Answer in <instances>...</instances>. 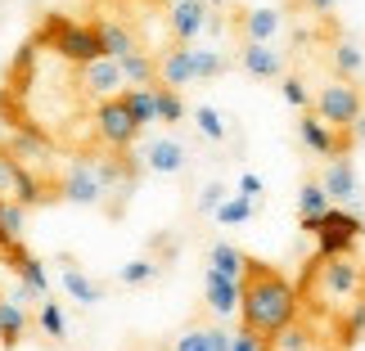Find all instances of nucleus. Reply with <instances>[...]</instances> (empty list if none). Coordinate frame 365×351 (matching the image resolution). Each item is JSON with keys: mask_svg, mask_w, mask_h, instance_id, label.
<instances>
[{"mask_svg": "<svg viewBox=\"0 0 365 351\" xmlns=\"http://www.w3.org/2000/svg\"><path fill=\"white\" fill-rule=\"evenodd\" d=\"M240 288H244V298H240V325L266 333V338H275L279 329H289L293 320H298V311H302L298 288H293L275 266H266L257 257H248Z\"/></svg>", "mask_w": 365, "mask_h": 351, "instance_id": "1", "label": "nucleus"}, {"mask_svg": "<svg viewBox=\"0 0 365 351\" xmlns=\"http://www.w3.org/2000/svg\"><path fill=\"white\" fill-rule=\"evenodd\" d=\"M298 226H302V234L316 239V257H343L365 234V221L343 203H334L329 212H320V216H298Z\"/></svg>", "mask_w": 365, "mask_h": 351, "instance_id": "2", "label": "nucleus"}, {"mask_svg": "<svg viewBox=\"0 0 365 351\" xmlns=\"http://www.w3.org/2000/svg\"><path fill=\"white\" fill-rule=\"evenodd\" d=\"M41 41H46L59 59H68L73 68H81V63H91V59L104 54L95 23H77V19H63V14H50V19L41 23Z\"/></svg>", "mask_w": 365, "mask_h": 351, "instance_id": "3", "label": "nucleus"}, {"mask_svg": "<svg viewBox=\"0 0 365 351\" xmlns=\"http://www.w3.org/2000/svg\"><path fill=\"white\" fill-rule=\"evenodd\" d=\"M307 279H316V288L334 302L361 298V288H365V271L352 252H343V257H312L307 261Z\"/></svg>", "mask_w": 365, "mask_h": 351, "instance_id": "4", "label": "nucleus"}, {"mask_svg": "<svg viewBox=\"0 0 365 351\" xmlns=\"http://www.w3.org/2000/svg\"><path fill=\"white\" fill-rule=\"evenodd\" d=\"M140 126L131 117V108L122 104V95H113V100H100L95 104V135H100V145L108 153H126V149H135V140H140Z\"/></svg>", "mask_w": 365, "mask_h": 351, "instance_id": "5", "label": "nucleus"}, {"mask_svg": "<svg viewBox=\"0 0 365 351\" xmlns=\"http://www.w3.org/2000/svg\"><path fill=\"white\" fill-rule=\"evenodd\" d=\"M316 113L325 117L329 126H339V131H352V122L365 113V95H361L356 81L334 77L329 86H320V90H316Z\"/></svg>", "mask_w": 365, "mask_h": 351, "instance_id": "6", "label": "nucleus"}, {"mask_svg": "<svg viewBox=\"0 0 365 351\" xmlns=\"http://www.w3.org/2000/svg\"><path fill=\"white\" fill-rule=\"evenodd\" d=\"M104 194H108V185L100 180V172H95V162H91V158H77V162L59 176V199H63V203L100 207V203H104Z\"/></svg>", "mask_w": 365, "mask_h": 351, "instance_id": "7", "label": "nucleus"}, {"mask_svg": "<svg viewBox=\"0 0 365 351\" xmlns=\"http://www.w3.org/2000/svg\"><path fill=\"white\" fill-rule=\"evenodd\" d=\"M298 140H302V149L316 153V158H339V153L352 149V135L339 131V126H329L320 113H307V108L298 117Z\"/></svg>", "mask_w": 365, "mask_h": 351, "instance_id": "8", "label": "nucleus"}, {"mask_svg": "<svg viewBox=\"0 0 365 351\" xmlns=\"http://www.w3.org/2000/svg\"><path fill=\"white\" fill-rule=\"evenodd\" d=\"M77 90L91 95V100H113V95L126 90V77H122V63L108 59V54H100V59L81 63L77 68Z\"/></svg>", "mask_w": 365, "mask_h": 351, "instance_id": "9", "label": "nucleus"}, {"mask_svg": "<svg viewBox=\"0 0 365 351\" xmlns=\"http://www.w3.org/2000/svg\"><path fill=\"white\" fill-rule=\"evenodd\" d=\"M135 158H140V172H149V176H180L190 167V149L180 145L176 135H158V140H149Z\"/></svg>", "mask_w": 365, "mask_h": 351, "instance_id": "10", "label": "nucleus"}, {"mask_svg": "<svg viewBox=\"0 0 365 351\" xmlns=\"http://www.w3.org/2000/svg\"><path fill=\"white\" fill-rule=\"evenodd\" d=\"M217 5H207V0H176L172 14H167V32H172V41H180V46H194L203 32H207V14H212Z\"/></svg>", "mask_w": 365, "mask_h": 351, "instance_id": "11", "label": "nucleus"}, {"mask_svg": "<svg viewBox=\"0 0 365 351\" xmlns=\"http://www.w3.org/2000/svg\"><path fill=\"white\" fill-rule=\"evenodd\" d=\"M320 185H325V194L334 203H356L361 199V176H356V162L347 158V153H339V158L325 162V172H320Z\"/></svg>", "mask_w": 365, "mask_h": 351, "instance_id": "12", "label": "nucleus"}, {"mask_svg": "<svg viewBox=\"0 0 365 351\" xmlns=\"http://www.w3.org/2000/svg\"><path fill=\"white\" fill-rule=\"evenodd\" d=\"M203 298H207V311H212L217 320H235L240 315L244 288H240V279H226V275H217L212 266H207L203 271Z\"/></svg>", "mask_w": 365, "mask_h": 351, "instance_id": "13", "label": "nucleus"}, {"mask_svg": "<svg viewBox=\"0 0 365 351\" xmlns=\"http://www.w3.org/2000/svg\"><path fill=\"white\" fill-rule=\"evenodd\" d=\"M240 68L257 81H279L284 77V54H279L271 41H244L240 46Z\"/></svg>", "mask_w": 365, "mask_h": 351, "instance_id": "14", "label": "nucleus"}, {"mask_svg": "<svg viewBox=\"0 0 365 351\" xmlns=\"http://www.w3.org/2000/svg\"><path fill=\"white\" fill-rule=\"evenodd\" d=\"M5 261L14 266V275H19L23 288H32L36 298H50V271H46V261H41V257H32L23 243H14V248L5 252Z\"/></svg>", "mask_w": 365, "mask_h": 351, "instance_id": "15", "label": "nucleus"}, {"mask_svg": "<svg viewBox=\"0 0 365 351\" xmlns=\"http://www.w3.org/2000/svg\"><path fill=\"white\" fill-rule=\"evenodd\" d=\"M194 81V46H176L172 50H163L158 54V86H176V90H185Z\"/></svg>", "mask_w": 365, "mask_h": 351, "instance_id": "16", "label": "nucleus"}, {"mask_svg": "<svg viewBox=\"0 0 365 351\" xmlns=\"http://www.w3.org/2000/svg\"><path fill=\"white\" fill-rule=\"evenodd\" d=\"M279 32H284V14L271 9V5H257V9L240 14V36L244 41H275Z\"/></svg>", "mask_w": 365, "mask_h": 351, "instance_id": "17", "label": "nucleus"}, {"mask_svg": "<svg viewBox=\"0 0 365 351\" xmlns=\"http://www.w3.org/2000/svg\"><path fill=\"white\" fill-rule=\"evenodd\" d=\"M59 279H63V288H68V298H73L77 306H100L104 302V288L95 284V279L81 271L77 261H68L63 257V266H59Z\"/></svg>", "mask_w": 365, "mask_h": 351, "instance_id": "18", "label": "nucleus"}, {"mask_svg": "<svg viewBox=\"0 0 365 351\" xmlns=\"http://www.w3.org/2000/svg\"><path fill=\"white\" fill-rule=\"evenodd\" d=\"M23 338H27V302L0 298V347L14 351Z\"/></svg>", "mask_w": 365, "mask_h": 351, "instance_id": "19", "label": "nucleus"}, {"mask_svg": "<svg viewBox=\"0 0 365 351\" xmlns=\"http://www.w3.org/2000/svg\"><path fill=\"white\" fill-rule=\"evenodd\" d=\"M95 32H100V46H104L108 59H122V54L140 50L135 32H131V27H122V23H113V19H100V23H95Z\"/></svg>", "mask_w": 365, "mask_h": 351, "instance_id": "20", "label": "nucleus"}, {"mask_svg": "<svg viewBox=\"0 0 365 351\" xmlns=\"http://www.w3.org/2000/svg\"><path fill=\"white\" fill-rule=\"evenodd\" d=\"M23 226H27V207L19 199H0V252L23 243Z\"/></svg>", "mask_w": 365, "mask_h": 351, "instance_id": "21", "label": "nucleus"}, {"mask_svg": "<svg viewBox=\"0 0 365 351\" xmlns=\"http://www.w3.org/2000/svg\"><path fill=\"white\" fill-rule=\"evenodd\" d=\"M122 77H126V86H158V59L145 50H131V54H122Z\"/></svg>", "mask_w": 365, "mask_h": 351, "instance_id": "22", "label": "nucleus"}, {"mask_svg": "<svg viewBox=\"0 0 365 351\" xmlns=\"http://www.w3.org/2000/svg\"><path fill=\"white\" fill-rule=\"evenodd\" d=\"M207 266H212L217 275H226V279H244V266H248V257L235 243H226V239H221V243H212L207 248Z\"/></svg>", "mask_w": 365, "mask_h": 351, "instance_id": "23", "label": "nucleus"}, {"mask_svg": "<svg viewBox=\"0 0 365 351\" xmlns=\"http://www.w3.org/2000/svg\"><path fill=\"white\" fill-rule=\"evenodd\" d=\"M122 104L131 108V117H135L140 126L158 122V90H153V86H126V90H122Z\"/></svg>", "mask_w": 365, "mask_h": 351, "instance_id": "24", "label": "nucleus"}, {"mask_svg": "<svg viewBox=\"0 0 365 351\" xmlns=\"http://www.w3.org/2000/svg\"><path fill=\"white\" fill-rule=\"evenodd\" d=\"M329 63H334V73L347 77V81H356L361 77V68H365V54L356 41H334V50H329Z\"/></svg>", "mask_w": 365, "mask_h": 351, "instance_id": "25", "label": "nucleus"}, {"mask_svg": "<svg viewBox=\"0 0 365 351\" xmlns=\"http://www.w3.org/2000/svg\"><path fill=\"white\" fill-rule=\"evenodd\" d=\"M217 226H244V221L257 216V199H248V194H226V203L217 207Z\"/></svg>", "mask_w": 365, "mask_h": 351, "instance_id": "26", "label": "nucleus"}, {"mask_svg": "<svg viewBox=\"0 0 365 351\" xmlns=\"http://www.w3.org/2000/svg\"><path fill=\"white\" fill-rule=\"evenodd\" d=\"M158 90V122L163 126H180L190 117V108H185V95H180L176 86H153Z\"/></svg>", "mask_w": 365, "mask_h": 351, "instance_id": "27", "label": "nucleus"}, {"mask_svg": "<svg viewBox=\"0 0 365 351\" xmlns=\"http://www.w3.org/2000/svg\"><path fill=\"white\" fill-rule=\"evenodd\" d=\"M158 271H163V266L153 261V257H135V261H126L122 271H118V279H122V288H145V284L158 279Z\"/></svg>", "mask_w": 365, "mask_h": 351, "instance_id": "28", "label": "nucleus"}, {"mask_svg": "<svg viewBox=\"0 0 365 351\" xmlns=\"http://www.w3.org/2000/svg\"><path fill=\"white\" fill-rule=\"evenodd\" d=\"M334 199L325 194V185L320 180H302V189H298V216H320V212H329Z\"/></svg>", "mask_w": 365, "mask_h": 351, "instance_id": "29", "label": "nucleus"}, {"mask_svg": "<svg viewBox=\"0 0 365 351\" xmlns=\"http://www.w3.org/2000/svg\"><path fill=\"white\" fill-rule=\"evenodd\" d=\"M226 73V54L212 46H194V81H217Z\"/></svg>", "mask_w": 365, "mask_h": 351, "instance_id": "30", "label": "nucleus"}, {"mask_svg": "<svg viewBox=\"0 0 365 351\" xmlns=\"http://www.w3.org/2000/svg\"><path fill=\"white\" fill-rule=\"evenodd\" d=\"M36 325H41V333H46V338H54V342L68 338V320H63V311H59V302H54V298H46V302L36 306Z\"/></svg>", "mask_w": 365, "mask_h": 351, "instance_id": "31", "label": "nucleus"}, {"mask_svg": "<svg viewBox=\"0 0 365 351\" xmlns=\"http://www.w3.org/2000/svg\"><path fill=\"white\" fill-rule=\"evenodd\" d=\"M194 131L203 140H212V145H221V140H226V117H221L212 104H199L194 108Z\"/></svg>", "mask_w": 365, "mask_h": 351, "instance_id": "32", "label": "nucleus"}, {"mask_svg": "<svg viewBox=\"0 0 365 351\" xmlns=\"http://www.w3.org/2000/svg\"><path fill=\"white\" fill-rule=\"evenodd\" d=\"M339 338H343V347H356V342L365 338V293H361V298H352V311L343 315Z\"/></svg>", "mask_w": 365, "mask_h": 351, "instance_id": "33", "label": "nucleus"}, {"mask_svg": "<svg viewBox=\"0 0 365 351\" xmlns=\"http://www.w3.org/2000/svg\"><path fill=\"white\" fill-rule=\"evenodd\" d=\"M172 351H212V333H207V325H190L172 338Z\"/></svg>", "mask_w": 365, "mask_h": 351, "instance_id": "34", "label": "nucleus"}, {"mask_svg": "<svg viewBox=\"0 0 365 351\" xmlns=\"http://www.w3.org/2000/svg\"><path fill=\"white\" fill-rule=\"evenodd\" d=\"M271 351H312V333L298 329V320H293L289 329H279L271 338Z\"/></svg>", "mask_w": 365, "mask_h": 351, "instance_id": "35", "label": "nucleus"}, {"mask_svg": "<svg viewBox=\"0 0 365 351\" xmlns=\"http://www.w3.org/2000/svg\"><path fill=\"white\" fill-rule=\"evenodd\" d=\"M279 95H284V104L289 108H312V90L302 86V77H279Z\"/></svg>", "mask_w": 365, "mask_h": 351, "instance_id": "36", "label": "nucleus"}, {"mask_svg": "<svg viewBox=\"0 0 365 351\" xmlns=\"http://www.w3.org/2000/svg\"><path fill=\"white\" fill-rule=\"evenodd\" d=\"M230 351H271V338L257 333V329H248V325H240L235 338H230Z\"/></svg>", "mask_w": 365, "mask_h": 351, "instance_id": "37", "label": "nucleus"}, {"mask_svg": "<svg viewBox=\"0 0 365 351\" xmlns=\"http://www.w3.org/2000/svg\"><path fill=\"white\" fill-rule=\"evenodd\" d=\"M226 194H230V189L221 185V180H212V185H203V194H199V212H203V216H212L217 207L226 203Z\"/></svg>", "mask_w": 365, "mask_h": 351, "instance_id": "38", "label": "nucleus"}, {"mask_svg": "<svg viewBox=\"0 0 365 351\" xmlns=\"http://www.w3.org/2000/svg\"><path fill=\"white\" fill-rule=\"evenodd\" d=\"M262 189H266V185H262V176H252V172L240 176V194H248V199H262Z\"/></svg>", "mask_w": 365, "mask_h": 351, "instance_id": "39", "label": "nucleus"}, {"mask_svg": "<svg viewBox=\"0 0 365 351\" xmlns=\"http://www.w3.org/2000/svg\"><path fill=\"white\" fill-rule=\"evenodd\" d=\"M207 333H212V351H230V338H235L230 329H221V325H207Z\"/></svg>", "mask_w": 365, "mask_h": 351, "instance_id": "40", "label": "nucleus"}, {"mask_svg": "<svg viewBox=\"0 0 365 351\" xmlns=\"http://www.w3.org/2000/svg\"><path fill=\"white\" fill-rule=\"evenodd\" d=\"M298 5H302L307 14H329L334 5H339V0H298Z\"/></svg>", "mask_w": 365, "mask_h": 351, "instance_id": "41", "label": "nucleus"}, {"mask_svg": "<svg viewBox=\"0 0 365 351\" xmlns=\"http://www.w3.org/2000/svg\"><path fill=\"white\" fill-rule=\"evenodd\" d=\"M347 135H352V145H365V113L352 122V131H347Z\"/></svg>", "mask_w": 365, "mask_h": 351, "instance_id": "42", "label": "nucleus"}, {"mask_svg": "<svg viewBox=\"0 0 365 351\" xmlns=\"http://www.w3.org/2000/svg\"><path fill=\"white\" fill-rule=\"evenodd\" d=\"M207 5H221V0H207Z\"/></svg>", "mask_w": 365, "mask_h": 351, "instance_id": "43", "label": "nucleus"}]
</instances>
